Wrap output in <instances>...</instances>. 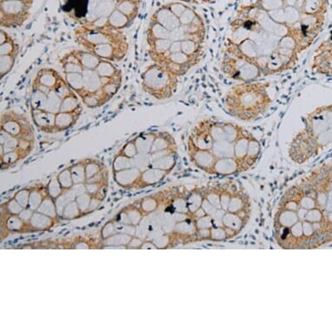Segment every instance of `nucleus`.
I'll return each mask as SVG.
<instances>
[{
  "label": "nucleus",
  "mask_w": 332,
  "mask_h": 332,
  "mask_svg": "<svg viewBox=\"0 0 332 332\" xmlns=\"http://www.w3.org/2000/svg\"><path fill=\"white\" fill-rule=\"evenodd\" d=\"M123 78H101L102 91L106 100L112 99L119 91Z\"/></svg>",
  "instance_id": "obj_16"
},
{
  "label": "nucleus",
  "mask_w": 332,
  "mask_h": 332,
  "mask_svg": "<svg viewBox=\"0 0 332 332\" xmlns=\"http://www.w3.org/2000/svg\"><path fill=\"white\" fill-rule=\"evenodd\" d=\"M62 98L58 95V93L55 92V90H52L47 94V102L45 106L46 112H52L54 114H57L60 112L61 104H62Z\"/></svg>",
  "instance_id": "obj_24"
},
{
  "label": "nucleus",
  "mask_w": 332,
  "mask_h": 332,
  "mask_svg": "<svg viewBox=\"0 0 332 332\" xmlns=\"http://www.w3.org/2000/svg\"><path fill=\"white\" fill-rule=\"evenodd\" d=\"M54 90H55V92L58 93V95L62 99L64 98L65 97L69 96V95H71L72 93L74 92L72 91V88L69 86L68 84L66 83L64 78L61 79L60 82L58 84V85H57Z\"/></svg>",
  "instance_id": "obj_29"
},
{
  "label": "nucleus",
  "mask_w": 332,
  "mask_h": 332,
  "mask_svg": "<svg viewBox=\"0 0 332 332\" xmlns=\"http://www.w3.org/2000/svg\"><path fill=\"white\" fill-rule=\"evenodd\" d=\"M1 130L12 136L30 135L32 132V126L26 117L15 112L5 111L1 113Z\"/></svg>",
  "instance_id": "obj_7"
},
{
  "label": "nucleus",
  "mask_w": 332,
  "mask_h": 332,
  "mask_svg": "<svg viewBox=\"0 0 332 332\" xmlns=\"http://www.w3.org/2000/svg\"><path fill=\"white\" fill-rule=\"evenodd\" d=\"M306 0H257L232 21L226 40L260 68L263 76L292 70L312 45L324 15H312Z\"/></svg>",
  "instance_id": "obj_1"
},
{
  "label": "nucleus",
  "mask_w": 332,
  "mask_h": 332,
  "mask_svg": "<svg viewBox=\"0 0 332 332\" xmlns=\"http://www.w3.org/2000/svg\"><path fill=\"white\" fill-rule=\"evenodd\" d=\"M64 78L72 91L79 98L84 94V78L82 73H64Z\"/></svg>",
  "instance_id": "obj_18"
},
{
  "label": "nucleus",
  "mask_w": 332,
  "mask_h": 332,
  "mask_svg": "<svg viewBox=\"0 0 332 332\" xmlns=\"http://www.w3.org/2000/svg\"><path fill=\"white\" fill-rule=\"evenodd\" d=\"M132 21L129 20L127 16L122 13L117 9H115L108 17V24L112 28L122 31L123 29L127 28L130 26Z\"/></svg>",
  "instance_id": "obj_19"
},
{
  "label": "nucleus",
  "mask_w": 332,
  "mask_h": 332,
  "mask_svg": "<svg viewBox=\"0 0 332 332\" xmlns=\"http://www.w3.org/2000/svg\"><path fill=\"white\" fill-rule=\"evenodd\" d=\"M83 112V108L80 106L79 108L75 111L68 112H61L56 114L55 119V131L56 132H62L71 128L74 124H76L77 121L79 119Z\"/></svg>",
  "instance_id": "obj_12"
},
{
  "label": "nucleus",
  "mask_w": 332,
  "mask_h": 332,
  "mask_svg": "<svg viewBox=\"0 0 332 332\" xmlns=\"http://www.w3.org/2000/svg\"><path fill=\"white\" fill-rule=\"evenodd\" d=\"M12 39V37L9 34L8 32L4 30V28H1V30H0V44H4L5 42H8Z\"/></svg>",
  "instance_id": "obj_30"
},
{
  "label": "nucleus",
  "mask_w": 332,
  "mask_h": 332,
  "mask_svg": "<svg viewBox=\"0 0 332 332\" xmlns=\"http://www.w3.org/2000/svg\"><path fill=\"white\" fill-rule=\"evenodd\" d=\"M129 45H117L114 44H103L89 46L84 49L92 52L103 60L116 63L122 60L128 52Z\"/></svg>",
  "instance_id": "obj_8"
},
{
  "label": "nucleus",
  "mask_w": 332,
  "mask_h": 332,
  "mask_svg": "<svg viewBox=\"0 0 332 332\" xmlns=\"http://www.w3.org/2000/svg\"><path fill=\"white\" fill-rule=\"evenodd\" d=\"M152 20L163 25L164 28L167 29L170 32L176 30L181 25L179 17L175 15L167 5L156 10L152 15Z\"/></svg>",
  "instance_id": "obj_10"
},
{
  "label": "nucleus",
  "mask_w": 332,
  "mask_h": 332,
  "mask_svg": "<svg viewBox=\"0 0 332 332\" xmlns=\"http://www.w3.org/2000/svg\"><path fill=\"white\" fill-rule=\"evenodd\" d=\"M82 103L89 108H97L106 104L108 101L104 98L103 91L100 93H85L80 98Z\"/></svg>",
  "instance_id": "obj_22"
},
{
  "label": "nucleus",
  "mask_w": 332,
  "mask_h": 332,
  "mask_svg": "<svg viewBox=\"0 0 332 332\" xmlns=\"http://www.w3.org/2000/svg\"><path fill=\"white\" fill-rule=\"evenodd\" d=\"M96 71L101 78H122L120 70L117 68L115 64L111 61L102 59Z\"/></svg>",
  "instance_id": "obj_20"
},
{
  "label": "nucleus",
  "mask_w": 332,
  "mask_h": 332,
  "mask_svg": "<svg viewBox=\"0 0 332 332\" xmlns=\"http://www.w3.org/2000/svg\"><path fill=\"white\" fill-rule=\"evenodd\" d=\"M31 116L34 124L41 131L46 132H56L55 131L56 114L42 110L31 109Z\"/></svg>",
  "instance_id": "obj_11"
},
{
  "label": "nucleus",
  "mask_w": 332,
  "mask_h": 332,
  "mask_svg": "<svg viewBox=\"0 0 332 332\" xmlns=\"http://www.w3.org/2000/svg\"><path fill=\"white\" fill-rule=\"evenodd\" d=\"M154 133L153 132H148L145 134H141L140 136L137 137V149L140 150V149L147 148L152 145V142L154 140Z\"/></svg>",
  "instance_id": "obj_28"
},
{
  "label": "nucleus",
  "mask_w": 332,
  "mask_h": 332,
  "mask_svg": "<svg viewBox=\"0 0 332 332\" xmlns=\"http://www.w3.org/2000/svg\"><path fill=\"white\" fill-rule=\"evenodd\" d=\"M59 62L64 73H83L84 72V67L72 51L61 57Z\"/></svg>",
  "instance_id": "obj_15"
},
{
  "label": "nucleus",
  "mask_w": 332,
  "mask_h": 332,
  "mask_svg": "<svg viewBox=\"0 0 332 332\" xmlns=\"http://www.w3.org/2000/svg\"><path fill=\"white\" fill-rule=\"evenodd\" d=\"M179 78L163 64L153 63L141 75L144 92L156 100H166L176 94Z\"/></svg>",
  "instance_id": "obj_4"
},
{
  "label": "nucleus",
  "mask_w": 332,
  "mask_h": 332,
  "mask_svg": "<svg viewBox=\"0 0 332 332\" xmlns=\"http://www.w3.org/2000/svg\"><path fill=\"white\" fill-rule=\"evenodd\" d=\"M81 106V99L76 92H73L71 95L65 97L62 100L61 104V112H68L75 111Z\"/></svg>",
  "instance_id": "obj_23"
},
{
  "label": "nucleus",
  "mask_w": 332,
  "mask_h": 332,
  "mask_svg": "<svg viewBox=\"0 0 332 332\" xmlns=\"http://www.w3.org/2000/svg\"><path fill=\"white\" fill-rule=\"evenodd\" d=\"M269 89L270 83L266 81L237 83L224 95V110L229 116L243 122L262 118L272 104Z\"/></svg>",
  "instance_id": "obj_2"
},
{
  "label": "nucleus",
  "mask_w": 332,
  "mask_h": 332,
  "mask_svg": "<svg viewBox=\"0 0 332 332\" xmlns=\"http://www.w3.org/2000/svg\"><path fill=\"white\" fill-rule=\"evenodd\" d=\"M17 57L15 55H2L0 56V78L7 76L12 72L16 63Z\"/></svg>",
  "instance_id": "obj_25"
},
{
  "label": "nucleus",
  "mask_w": 332,
  "mask_h": 332,
  "mask_svg": "<svg viewBox=\"0 0 332 332\" xmlns=\"http://www.w3.org/2000/svg\"><path fill=\"white\" fill-rule=\"evenodd\" d=\"M47 94L39 90H32L31 95V109L45 111Z\"/></svg>",
  "instance_id": "obj_26"
},
{
  "label": "nucleus",
  "mask_w": 332,
  "mask_h": 332,
  "mask_svg": "<svg viewBox=\"0 0 332 332\" xmlns=\"http://www.w3.org/2000/svg\"><path fill=\"white\" fill-rule=\"evenodd\" d=\"M64 77L61 76L59 72L55 69L42 68L37 72L36 76L32 81V88L44 86L54 90L58 84Z\"/></svg>",
  "instance_id": "obj_9"
},
{
  "label": "nucleus",
  "mask_w": 332,
  "mask_h": 332,
  "mask_svg": "<svg viewBox=\"0 0 332 332\" xmlns=\"http://www.w3.org/2000/svg\"><path fill=\"white\" fill-rule=\"evenodd\" d=\"M72 52L78 58L84 69L87 70H96L102 60L98 57L95 56L93 53L84 49H75L72 50Z\"/></svg>",
  "instance_id": "obj_14"
},
{
  "label": "nucleus",
  "mask_w": 332,
  "mask_h": 332,
  "mask_svg": "<svg viewBox=\"0 0 332 332\" xmlns=\"http://www.w3.org/2000/svg\"><path fill=\"white\" fill-rule=\"evenodd\" d=\"M220 70L228 78L237 83L256 80L263 77L260 68L228 40L224 43Z\"/></svg>",
  "instance_id": "obj_3"
},
{
  "label": "nucleus",
  "mask_w": 332,
  "mask_h": 332,
  "mask_svg": "<svg viewBox=\"0 0 332 332\" xmlns=\"http://www.w3.org/2000/svg\"><path fill=\"white\" fill-rule=\"evenodd\" d=\"M32 0H1V28L21 27L28 20Z\"/></svg>",
  "instance_id": "obj_6"
},
{
  "label": "nucleus",
  "mask_w": 332,
  "mask_h": 332,
  "mask_svg": "<svg viewBox=\"0 0 332 332\" xmlns=\"http://www.w3.org/2000/svg\"><path fill=\"white\" fill-rule=\"evenodd\" d=\"M74 38L82 49L103 44L129 45L127 38L124 32L112 28L110 25L99 28L82 25L75 30Z\"/></svg>",
  "instance_id": "obj_5"
},
{
  "label": "nucleus",
  "mask_w": 332,
  "mask_h": 332,
  "mask_svg": "<svg viewBox=\"0 0 332 332\" xmlns=\"http://www.w3.org/2000/svg\"><path fill=\"white\" fill-rule=\"evenodd\" d=\"M117 9L124 13L129 18L130 20L133 21L136 19L138 13V5L136 0H123L117 3Z\"/></svg>",
  "instance_id": "obj_21"
},
{
  "label": "nucleus",
  "mask_w": 332,
  "mask_h": 332,
  "mask_svg": "<svg viewBox=\"0 0 332 332\" xmlns=\"http://www.w3.org/2000/svg\"><path fill=\"white\" fill-rule=\"evenodd\" d=\"M82 74H83V78H84V94H85V93L97 94V93L102 92V86L103 85H102L101 77L98 75L96 70L84 69Z\"/></svg>",
  "instance_id": "obj_13"
},
{
  "label": "nucleus",
  "mask_w": 332,
  "mask_h": 332,
  "mask_svg": "<svg viewBox=\"0 0 332 332\" xmlns=\"http://www.w3.org/2000/svg\"><path fill=\"white\" fill-rule=\"evenodd\" d=\"M20 52V44L12 39L8 42L0 44V56L2 55H15L18 56Z\"/></svg>",
  "instance_id": "obj_27"
},
{
  "label": "nucleus",
  "mask_w": 332,
  "mask_h": 332,
  "mask_svg": "<svg viewBox=\"0 0 332 332\" xmlns=\"http://www.w3.org/2000/svg\"><path fill=\"white\" fill-rule=\"evenodd\" d=\"M170 31L163 25L151 20L146 30V40L151 39H168Z\"/></svg>",
  "instance_id": "obj_17"
}]
</instances>
